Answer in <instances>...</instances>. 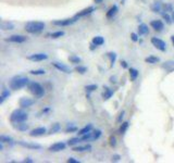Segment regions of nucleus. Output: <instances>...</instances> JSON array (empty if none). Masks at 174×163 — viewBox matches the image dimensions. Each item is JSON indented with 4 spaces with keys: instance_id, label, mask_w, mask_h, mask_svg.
Wrapping results in <instances>:
<instances>
[{
    "instance_id": "c9c22d12",
    "label": "nucleus",
    "mask_w": 174,
    "mask_h": 163,
    "mask_svg": "<svg viewBox=\"0 0 174 163\" xmlns=\"http://www.w3.org/2000/svg\"><path fill=\"white\" fill-rule=\"evenodd\" d=\"M0 142H8V144L13 145V139H12V138L9 137V136H6V135H1V136H0Z\"/></svg>"
},
{
    "instance_id": "2eb2a0df",
    "label": "nucleus",
    "mask_w": 174,
    "mask_h": 163,
    "mask_svg": "<svg viewBox=\"0 0 174 163\" xmlns=\"http://www.w3.org/2000/svg\"><path fill=\"white\" fill-rule=\"evenodd\" d=\"M151 11L155 13H162V11H163V4H162V2L159 1V0L153 2L151 4Z\"/></svg>"
},
{
    "instance_id": "6e6552de",
    "label": "nucleus",
    "mask_w": 174,
    "mask_h": 163,
    "mask_svg": "<svg viewBox=\"0 0 174 163\" xmlns=\"http://www.w3.org/2000/svg\"><path fill=\"white\" fill-rule=\"evenodd\" d=\"M28 60L31 61H35V62H38V61H44V60H47L48 56L46 54H33L31 56L27 57Z\"/></svg>"
},
{
    "instance_id": "aec40b11",
    "label": "nucleus",
    "mask_w": 174,
    "mask_h": 163,
    "mask_svg": "<svg viewBox=\"0 0 174 163\" xmlns=\"http://www.w3.org/2000/svg\"><path fill=\"white\" fill-rule=\"evenodd\" d=\"M149 33V28L146 24H140L138 26V35L139 36H143V35H147Z\"/></svg>"
},
{
    "instance_id": "e433bc0d",
    "label": "nucleus",
    "mask_w": 174,
    "mask_h": 163,
    "mask_svg": "<svg viewBox=\"0 0 174 163\" xmlns=\"http://www.w3.org/2000/svg\"><path fill=\"white\" fill-rule=\"evenodd\" d=\"M76 131H78V127L75 125L69 124L65 127V133H73V132H76Z\"/></svg>"
},
{
    "instance_id": "c03bdc74",
    "label": "nucleus",
    "mask_w": 174,
    "mask_h": 163,
    "mask_svg": "<svg viewBox=\"0 0 174 163\" xmlns=\"http://www.w3.org/2000/svg\"><path fill=\"white\" fill-rule=\"evenodd\" d=\"M124 114H125V112H124V111L120 112V114H119L118 120H116V122H118V123H122V120H123V118H124Z\"/></svg>"
},
{
    "instance_id": "2f4dec72",
    "label": "nucleus",
    "mask_w": 174,
    "mask_h": 163,
    "mask_svg": "<svg viewBox=\"0 0 174 163\" xmlns=\"http://www.w3.org/2000/svg\"><path fill=\"white\" fill-rule=\"evenodd\" d=\"M107 56H108V58L110 59V63H111V68L113 67L114 65V63H115V60H116V54H114V52H108L107 54Z\"/></svg>"
},
{
    "instance_id": "c85d7f7f",
    "label": "nucleus",
    "mask_w": 174,
    "mask_h": 163,
    "mask_svg": "<svg viewBox=\"0 0 174 163\" xmlns=\"http://www.w3.org/2000/svg\"><path fill=\"white\" fill-rule=\"evenodd\" d=\"M82 142V138H78V137L71 138V139L68 142V146L74 147V146H76V145H78V142Z\"/></svg>"
},
{
    "instance_id": "a18cd8bd",
    "label": "nucleus",
    "mask_w": 174,
    "mask_h": 163,
    "mask_svg": "<svg viewBox=\"0 0 174 163\" xmlns=\"http://www.w3.org/2000/svg\"><path fill=\"white\" fill-rule=\"evenodd\" d=\"M138 37H139V35L136 34V33H132V34H131V38H132V40H133V41H137Z\"/></svg>"
},
{
    "instance_id": "3c124183",
    "label": "nucleus",
    "mask_w": 174,
    "mask_h": 163,
    "mask_svg": "<svg viewBox=\"0 0 174 163\" xmlns=\"http://www.w3.org/2000/svg\"><path fill=\"white\" fill-rule=\"evenodd\" d=\"M110 82H111V83H115V77H113V76L110 77Z\"/></svg>"
},
{
    "instance_id": "dca6fc26",
    "label": "nucleus",
    "mask_w": 174,
    "mask_h": 163,
    "mask_svg": "<svg viewBox=\"0 0 174 163\" xmlns=\"http://www.w3.org/2000/svg\"><path fill=\"white\" fill-rule=\"evenodd\" d=\"M46 132H47L46 127H37V128L33 129L31 132L30 136H32V137H38V136H43L44 134H46Z\"/></svg>"
},
{
    "instance_id": "a19ab883",
    "label": "nucleus",
    "mask_w": 174,
    "mask_h": 163,
    "mask_svg": "<svg viewBox=\"0 0 174 163\" xmlns=\"http://www.w3.org/2000/svg\"><path fill=\"white\" fill-rule=\"evenodd\" d=\"M163 10L166 11V12H173L174 9L171 3H166V4H163Z\"/></svg>"
},
{
    "instance_id": "f704fd0d",
    "label": "nucleus",
    "mask_w": 174,
    "mask_h": 163,
    "mask_svg": "<svg viewBox=\"0 0 174 163\" xmlns=\"http://www.w3.org/2000/svg\"><path fill=\"white\" fill-rule=\"evenodd\" d=\"M69 60H70V62L74 63V64H78V63L82 62V59H81L80 57H78V56H71V57H69Z\"/></svg>"
},
{
    "instance_id": "6ab92c4d",
    "label": "nucleus",
    "mask_w": 174,
    "mask_h": 163,
    "mask_svg": "<svg viewBox=\"0 0 174 163\" xmlns=\"http://www.w3.org/2000/svg\"><path fill=\"white\" fill-rule=\"evenodd\" d=\"M0 27H1V30H13V28H14V24H13L12 22L4 21V22H1Z\"/></svg>"
},
{
    "instance_id": "f8f14e48",
    "label": "nucleus",
    "mask_w": 174,
    "mask_h": 163,
    "mask_svg": "<svg viewBox=\"0 0 174 163\" xmlns=\"http://www.w3.org/2000/svg\"><path fill=\"white\" fill-rule=\"evenodd\" d=\"M52 65H54V68H56L57 70H59V71L63 72V73H67V74H70L72 72V70L70 69L68 65L63 64V63H59V62H54L52 63Z\"/></svg>"
},
{
    "instance_id": "412c9836",
    "label": "nucleus",
    "mask_w": 174,
    "mask_h": 163,
    "mask_svg": "<svg viewBox=\"0 0 174 163\" xmlns=\"http://www.w3.org/2000/svg\"><path fill=\"white\" fill-rule=\"evenodd\" d=\"M118 10H119V8H118V6H112L111 8L109 9V11L107 12V17L108 19H112V17L114 16V15L118 13Z\"/></svg>"
},
{
    "instance_id": "b1692460",
    "label": "nucleus",
    "mask_w": 174,
    "mask_h": 163,
    "mask_svg": "<svg viewBox=\"0 0 174 163\" xmlns=\"http://www.w3.org/2000/svg\"><path fill=\"white\" fill-rule=\"evenodd\" d=\"M159 61H160V59L158 58V57H155V56H149L145 59V62L149 63V64H156V63H158Z\"/></svg>"
},
{
    "instance_id": "bb28decb",
    "label": "nucleus",
    "mask_w": 174,
    "mask_h": 163,
    "mask_svg": "<svg viewBox=\"0 0 174 163\" xmlns=\"http://www.w3.org/2000/svg\"><path fill=\"white\" fill-rule=\"evenodd\" d=\"M92 43L95 44L96 46H101V45L105 44V39H103V37H101V36H96V37L92 38Z\"/></svg>"
},
{
    "instance_id": "9b49d317",
    "label": "nucleus",
    "mask_w": 174,
    "mask_h": 163,
    "mask_svg": "<svg viewBox=\"0 0 174 163\" xmlns=\"http://www.w3.org/2000/svg\"><path fill=\"white\" fill-rule=\"evenodd\" d=\"M150 26L153 28L155 30H157V32H162L164 28V24L162 21H160V20H153V21L150 22Z\"/></svg>"
},
{
    "instance_id": "a878e982",
    "label": "nucleus",
    "mask_w": 174,
    "mask_h": 163,
    "mask_svg": "<svg viewBox=\"0 0 174 163\" xmlns=\"http://www.w3.org/2000/svg\"><path fill=\"white\" fill-rule=\"evenodd\" d=\"M112 95H113V90L110 89V88H106L105 91H103V94H102L103 100H108V99H110L112 97Z\"/></svg>"
},
{
    "instance_id": "0eeeda50",
    "label": "nucleus",
    "mask_w": 174,
    "mask_h": 163,
    "mask_svg": "<svg viewBox=\"0 0 174 163\" xmlns=\"http://www.w3.org/2000/svg\"><path fill=\"white\" fill-rule=\"evenodd\" d=\"M27 40L25 36L23 35H11L10 37L6 38V41H9V43H15V44H22L24 41Z\"/></svg>"
},
{
    "instance_id": "603ef678",
    "label": "nucleus",
    "mask_w": 174,
    "mask_h": 163,
    "mask_svg": "<svg viewBox=\"0 0 174 163\" xmlns=\"http://www.w3.org/2000/svg\"><path fill=\"white\" fill-rule=\"evenodd\" d=\"M0 150H3V142H0Z\"/></svg>"
},
{
    "instance_id": "6e6d98bb",
    "label": "nucleus",
    "mask_w": 174,
    "mask_h": 163,
    "mask_svg": "<svg viewBox=\"0 0 174 163\" xmlns=\"http://www.w3.org/2000/svg\"><path fill=\"white\" fill-rule=\"evenodd\" d=\"M171 40H172V43H173V46H174V35L172 37H171Z\"/></svg>"
},
{
    "instance_id": "393cba45",
    "label": "nucleus",
    "mask_w": 174,
    "mask_h": 163,
    "mask_svg": "<svg viewBox=\"0 0 174 163\" xmlns=\"http://www.w3.org/2000/svg\"><path fill=\"white\" fill-rule=\"evenodd\" d=\"M64 34L65 33L63 32V30H57V32H54V33H51V34H49L48 36L52 39H57V38H60V37L64 36Z\"/></svg>"
},
{
    "instance_id": "9d476101",
    "label": "nucleus",
    "mask_w": 174,
    "mask_h": 163,
    "mask_svg": "<svg viewBox=\"0 0 174 163\" xmlns=\"http://www.w3.org/2000/svg\"><path fill=\"white\" fill-rule=\"evenodd\" d=\"M65 147H67V144L60 142H56V144L51 145V146L49 147V150L51 151V152H59V151L64 150Z\"/></svg>"
},
{
    "instance_id": "4c0bfd02",
    "label": "nucleus",
    "mask_w": 174,
    "mask_h": 163,
    "mask_svg": "<svg viewBox=\"0 0 174 163\" xmlns=\"http://www.w3.org/2000/svg\"><path fill=\"white\" fill-rule=\"evenodd\" d=\"M75 71L78 72L80 74H85L87 72V68L86 67H83V65H78V67L75 68Z\"/></svg>"
},
{
    "instance_id": "473e14b6",
    "label": "nucleus",
    "mask_w": 174,
    "mask_h": 163,
    "mask_svg": "<svg viewBox=\"0 0 174 163\" xmlns=\"http://www.w3.org/2000/svg\"><path fill=\"white\" fill-rule=\"evenodd\" d=\"M161 15H162V17H163V20H166V22L168 24H171L173 22L172 21V16L169 14V12H166V11H164V12L161 13Z\"/></svg>"
},
{
    "instance_id": "72a5a7b5",
    "label": "nucleus",
    "mask_w": 174,
    "mask_h": 163,
    "mask_svg": "<svg viewBox=\"0 0 174 163\" xmlns=\"http://www.w3.org/2000/svg\"><path fill=\"white\" fill-rule=\"evenodd\" d=\"M101 136V131L100 129H96V131L92 132V142L94 140H97L99 137Z\"/></svg>"
},
{
    "instance_id": "7ed1b4c3",
    "label": "nucleus",
    "mask_w": 174,
    "mask_h": 163,
    "mask_svg": "<svg viewBox=\"0 0 174 163\" xmlns=\"http://www.w3.org/2000/svg\"><path fill=\"white\" fill-rule=\"evenodd\" d=\"M28 119V115L25 111L23 110V108L21 109H16L11 113L10 115V121L12 123H21V122H25Z\"/></svg>"
},
{
    "instance_id": "5701e85b",
    "label": "nucleus",
    "mask_w": 174,
    "mask_h": 163,
    "mask_svg": "<svg viewBox=\"0 0 174 163\" xmlns=\"http://www.w3.org/2000/svg\"><path fill=\"white\" fill-rule=\"evenodd\" d=\"M92 124H87L86 126H84L82 129H80V131H78V135L83 136V135H85V134L89 133V132H92Z\"/></svg>"
},
{
    "instance_id": "39448f33",
    "label": "nucleus",
    "mask_w": 174,
    "mask_h": 163,
    "mask_svg": "<svg viewBox=\"0 0 174 163\" xmlns=\"http://www.w3.org/2000/svg\"><path fill=\"white\" fill-rule=\"evenodd\" d=\"M151 44H153L156 49L160 50V51H166L167 50V44L162 39L158 38V37H153L151 38Z\"/></svg>"
},
{
    "instance_id": "f3484780",
    "label": "nucleus",
    "mask_w": 174,
    "mask_h": 163,
    "mask_svg": "<svg viewBox=\"0 0 174 163\" xmlns=\"http://www.w3.org/2000/svg\"><path fill=\"white\" fill-rule=\"evenodd\" d=\"M13 126H14V128H16L17 131H20V132H26L28 129V124H26L25 122L14 123Z\"/></svg>"
},
{
    "instance_id": "f03ea898",
    "label": "nucleus",
    "mask_w": 174,
    "mask_h": 163,
    "mask_svg": "<svg viewBox=\"0 0 174 163\" xmlns=\"http://www.w3.org/2000/svg\"><path fill=\"white\" fill-rule=\"evenodd\" d=\"M30 84V80L27 77H24V76H15L13 77L12 80L10 81V86L11 89L13 90H17V89H21V88H24Z\"/></svg>"
},
{
    "instance_id": "5fc2aeb1",
    "label": "nucleus",
    "mask_w": 174,
    "mask_h": 163,
    "mask_svg": "<svg viewBox=\"0 0 174 163\" xmlns=\"http://www.w3.org/2000/svg\"><path fill=\"white\" fill-rule=\"evenodd\" d=\"M171 16H172V21L174 22V11L172 12V14H171Z\"/></svg>"
},
{
    "instance_id": "49530a36",
    "label": "nucleus",
    "mask_w": 174,
    "mask_h": 163,
    "mask_svg": "<svg viewBox=\"0 0 174 163\" xmlns=\"http://www.w3.org/2000/svg\"><path fill=\"white\" fill-rule=\"evenodd\" d=\"M68 162L69 163H80L78 160L74 159V158H69V159H68Z\"/></svg>"
},
{
    "instance_id": "09e8293b",
    "label": "nucleus",
    "mask_w": 174,
    "mask_h": 163,
    "mask_svg": "<svg viewBox=\"0 0 174 163\" xmlns=\"http://www.w3.org/2000/svg\"><path fill=\"white\" fill-rule=\"evenodd\" d=\"M121 67H122L123 69H126V68H127L126 62H125V61H122V62H121Z\"/></svg>"
},
{
    "instance_id": "cd10ccee",
    "label": "nucleus",
    "mask_w": 174,
    "mask_h": 163,
    "mask_svg": "<svg viewBox=\"0 0 174 163\" xmlns=\"http://www.w3.org/2000/svg\"><path fill=\"white\" fill-rule=\"evenodd\" d=\"M9 96H10V91L8 89H2L1 96H0V103H3L4 100L7 98H9Z\"/></svg>"
},
{
    "instance_id": "f257e3e1",
    "label": "nucleus",
    "mask_w": 174,
    "mask_h": 163,
    "mask_svg": "<svg viewBox=\"0 0 174 163\" xmlns=\"http://www.w3.org/2000/svg\"><path fill=\"white\" fill-rule=\"evenodd\" d=\"M46 27V24L40 21H32L25 24V30L30 34H38L43 32Z\"/></svg>"
},
{
    "instance_id": "864d4df0",
    "label": "nucleus",
    "mask_w": 174,
    "mask_h": 163,
    "mask_svg": "<svg viewBox=\"0 0 174 163\" xmlns=\"http://www.w3.org/2000/svg\"><path fill=\"white\" fill-rule=\"evenodd\" d=\"M95 2L96 3H100V2H102V0H95Z\"/></svg>"
},
{
    "instance_id": "4d7b16f0",
    "label": "nucleus",
    "mask_w": 174,
    "mask_h": 163,
    "mask_svg": "<svg viewBox=\"0 0 174 163\" xmlns=\"http://www.w3.org/2000/svg\"><path fill=\"white\" fill-rule=\"evenodd\" d=\"M121 1H122V3H124V2H125V0H121Z\"/></svg>"
},
{
    "instance_id": "7c9ffc66",
    "label": "nucleus",
    "mask_w": 174,
    "mask_h": 163,
    "mask_svg": "<svg viewBox=\"0 0 174 163\" xmlns=\"http://www.w3.org/2000/svg\"><path fill=\"white\" fill-rule=\"evenodd\" d=\"M138 71L136 69H129V77H131V81L132 82H134L137 78V76H138Z\"/></svg>"
},
{
    "instance_id": "de8ad7c7",
    "label": "nucleus",
    "mask_w": 174,
    "mask_h": 163,
    "mask_svg": "<svg viewBox=\"0 0 174 163\" xmlns=\"http://www.w3.org/2000/svg\"><path fill=\"white\" fill-rule=\"evenodd\" d=\"M120 159H121V157L119 155L112 156V161H120Z\"/></svg>"
},
{
    "instance_id": "1a4fd4ad",
    "label": "nucleus",
    "mask_w": 174,
    "mask_h": 163,
    "mask_svg": "<svg viewBox=\"0 0 174 163\" xmlns=\"http://www.w3.org/2000/svg\"><path fill=\"white\" fill-rule=\"evenodd\" d=\"M17 145H20V146L24 147V148L35 149V150H39V149H41L40 145L35 144V142H22V140H20V142H17Z\"/></svg>"
},
{
    "instance_id": "ea45409f",
    "label": "nucleus",
    "mask_w": 174,
    "mask_h": 163,
    "mask_svg": "<svg viewBox=\"0 0 174 163\" xmlns=\"http://www.w3.org/2000/svg\"><path fill=\"white\" fill-rule=\"evenodd\" d=\"M32 75H45L46 72L44 70H33V71L30 72Z\"/></svg>"
},
{
    "instance_id": "423d86ee",
    "label": "nucleus",
    "mask_w": 174,
    "mask_h": 163,
    "mask_svg": "<svg viewBox=\"0 0 174 163\" xmlns=\"http://www.w3.org/2000/svg\"><path fill=\"white\" fill-rule=\"evenodd\" d=\"M78 21L75 16L72 17V19H64V20H57V21H54L52 24L56 26H70L72 24H74L75 22Z\"/></svg>"
},
{
    "instance_id": "c756f323",
    "label": "nucleus",
    "mask_w": 174,
    "mask_h": 163,
    "mask_svg": "<svg viewBox=\"0 0 174 163\" xmlns=\"http://www.w3.org/2000/svg\"><path fill=\"white\" fill-rule=\"evenodd\" d=\"M60 129H61V125L59 123H54V124H52L51 128H50L49 134H56L58 132H60Z\"/></svg>"
},
{
    "instance_id": "58836bf2",
    "label": "nucleus",
    "mask_w": 174,
    "mask_h": 163,
    "mask_svg": "<svg viewBox=\"0 0 174 163\" xmlns=\"http://www.w3.org/2000/svg\"><path fill=\"white\" fill-rule=\"evenodd\" d=\"M129 122H124L122 123V125H121L120 127V134H124L125 132H126V129L129 128Z\"/></svg>"
},
{
    "instance_id": "ddd939ff",
    "label": "nucleus",
    "mask_w": 174,
    "mask_h": 163,
    "mask_svg": "<svg viewBox=\"0 0 174 163\" xmlns=\"http://www.w3.org/2000/svg\"><path fill=\"white\" fill-rule=\"evenodd\" d=\"M35 101L33 100V99H30V98H25V97H23V98L20 99L19 101V105L21 108H23V109H25V108H28L31 107V105H34Z\"/></svg>"
},
{
    "instance_id": "a211bd4d",
    "label": "nucleus",
    "mask_w": 174,
    "mask_h": 163,
    "mask_svg": "<svg viewBox=\"0 0 174 163\" xmlns=\"http://www.w3.org/2000/svg\"><path fill=\"white\" fill-rule=\"evenodd\" d=\"M74 151H76V152H85V151H90L92 150V146H90L89 144L87 145H84V146H76L73 148Z\"/></svg>"
},
{
    "instance_id": "37998d69",
    "label": "nucleus",
    "mask_w": 174,
    "mask_h": 163,
    "mask_svg": "<svg viewBox=\"0 0 174 163\" xmlns=\"http://www.w3.org/2000/svg\"><path fill=\"white\" fill-rule=\"evenodd\" d=\"M110 146L111 147L116 146V138L114 137V136H111V137H110Z\"/></svg>"
},
{
    "instance_id": "4be33fe9",
    "label": "nucleus",
    "mask_w": 174,
    "mask_h": 163,
    "mask_svg": "<svg viewBox=\"0 0 174 163\" xmlns=\"http://www.w3.org/2000/svg\"><path fill=\"white\" fill-rule=\"evenodd\" d=\"M162 69L167 70L168 72H173L174 71V61H168V62H164L162 64Z\"/></svg>"
},
{
    "instance_id": "20e7f679",
    "label": "nucleus",
    "mask_w": 174,
    "mask_h": 163,
    "mask_svg": "<svg viewBox=\"0 0 174 163\" xmlns=\"http://www.w3.org/2000/svg\"><path fill=\"white\" fill-rule=\"evenodd\" d=\"M27 88L31 94L34 95L36 98H41L45 95L44 87L39 83H37V82H30V84L27 85Z\"/></svg>"
},
{
    "instance_id": "4468645a",
    "label": "nucleus",
    "mask_w": 174,
    "mask_h": 163,
    "mask_svg": "<svg viewBox=\"0 0 174 163\" xmlns=\"http://www.w3.org/2000/svg\"><path fill=\"white\" fill-rule=\"evenodd\" d=\"M94 11H95V8H94V7H88V8L84 9V10H82V11H80V12H78L75 15H74V16H75L76 19L78 20L80 17L86 16V15L90 14V13H92Z\"/></svg>"
},
{
    "instance_id": "79ce46f5",
    "label": "nucleus",
    "mask_w": 174,
    "mask_h": 163,
    "mask_svg": "<svg viewBox=\"0 0 174 163\" xmlns=\"http://www.w3.org/2000/svg\"><path fill=\"white\" fill-rule=\"evenodd\" d=\"M85 89H86L87 94L89 95V92H92L97 89V85H87L86 87H85Z\"/></svg>"
},
{
    "instance_id": "8fccbe9b",
    "label": "nucleus",
    "mask_w": 174,
    "mask_h": 163,
    "mask_svg": "<svg viewBox=\"0 0 174 163\" xmlns=\"http://www.w3.org/2000/svg\"><path fill=\"white\" fill-rule=\"evenodd\" d=\"M24 162H28V163H32V162H33V160H31L30 158H26V159L24 160Z\"/></svg>"
}]
</instances>
